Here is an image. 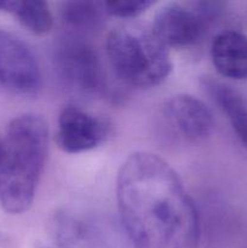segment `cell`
I'll use <instances>...</instances> for the list:
<instances>
[{
	"label": "cell",
	"mask_w": 247,
	"mask_h": 248,
	"mask_svg": "<svg viewBox=\"0 0 247 248\" xmlns=\"http://www.w3.org/2000/svg\"><path fill=\"white\" fill-rule=\"evenodd\" d=\"M154 1L150 0H111L103 1L104 11L107 16L118 18H135L147 11Z\"/></svg>",
	"instance_id": "obj_14"
},
{
	"label": "cell",
	"mask_w": 247,
	"mask_h": 248,
	"mask_svg": "<svg viewBox=\"0 0 247 248\" xmlns=\"http://www.w3.org/2000/svg\"><path fill=\"white\" fill-rule=\"evenodd\" d=\"M191 4H169L155 15L152 29L167 47H189L203 38L208 28Z\"/></svg>",
	"instance_id": "obj_8"
},
{
	"label": "cell",
	"mask_w": 247,
	"mask_h": 248,
	"mask_svg": "<svg viewBox=\"0 0 247 248\" xmlns=\"http://www.w3.org/2000/svg\"><path fill=\"white\" fill-rule=\"evenodd\" d=\"M116 203L136 248H198L200 218L176 170L150 152H135L116 176Z\"/></svg>",
	"instance_id": "obj_1"
},
{
	"label": "cell",
	"mask_w": 247,
	"mask_h": 248,
	"mask_svg": "<svg viewBox=\"0 0 247 248\" xmlns=\"http://www.w3.org/2000/svg\"><path fill=\"white\" fill-rule=\"evenodd\" d=\"M55 67L63 84L85 96H102L108 90L103 63L84 36L68 34L55 48Z\"/></svg>",
	"instance_id": "obj_4"
},
{
	"label": "cell",
	"mask_w": 247,
	"mask_h": 248,
	"mask_svg": "<svg viewBox=\"0 0 247 248\" xmlns=\"http://www.w3.org/2000/svg\"><path fill=\"white\" fill-rule=\"evenodd\" d=\"M106 53L116 77L128 86H157L172 70L169 47L157 38L152 27H116L107 36Z\"/></svg>",
	"instance_id": "obj_3"
},
{
	"label": "cell",
	"mask_w": 247,
	"mask_h": 248,
	"mask_svg": "<svg viewBox=\"0 0 247 248\" xmlns=\"http://www.w3.org/2000/svg\"><path fill=\"white\" fill-rule=\"evenodd\" d=\"M201 85L228 119L237 140L247 149L246 99L232 86L213 78H202Z\"/></svg>",
	"instance_id": "obj_10"
},
{
	"label": "cell",
	"mask_w": 247,
	"mask_h": 248,
	"mask_svg": "<svg viewBox=\"0 0 247 248\" xmlns=\"http://www.w3.org/2000/svg\"><path fill=\"white\" fill-rule=\"evenodd\" d=\"M0 142H1V140H0Z\"/></svg>",
	"instance_id": "obj_15"
},
{
	"label": "cell",
	"mask_w": 247,
	"mask_h": 248,
	"mask_svg": "<svg viewBox=\"0 0 247 248\" xmlns=\"http://www.w3.org/2000/svg\"><path fill=\"white\" fill-rule=\"evenodd\" d=\"M110 133L108 121L77 106H67L57 120L56 142L68 154H80L99 147Z\"/></svg>",
	"instance_id": "obj_6"
},
{
	"label": "cell",
	"mask_w": 247,
	"mask_h": 248,
	"mask_svg": "<svg viewBox=\"0 0 247 248\" xmlns=\"http://www.w3.org/2000/svg\"><path fill=\"white\" fill-rule=\"evenodd\" d=\"M162 118L177 137L188 143L203 142L215 128L210 108L190 94H176L167 99L162 106Z\"/></svg>",
	"instance_id": "obj_7"
},
{
	"label": "cell",
	"mask_w": 247,
	"mask_h": 248,
	"mask_svg": "<svg viewBox=\"0 0 247 248\" xmlns=\"http://www.w3.org/2000/svg\"><path fill=\"white\" fill-rule=\"evenodd\" d=\"M48 152V128L41 116L23 114L0 142V206L9 215L31 207Z\"/></svg>",
	"instance_id": "obj_2"
},
{
	"label": "cell",
	"mask_w": 247,
	"mask_h": 248,
	"mask_svg": "<svg viewBox=\"0 0 247 248\" xmlns=\"http://www.w3.org/2000/svg\"><path fill=\"white\" fill-rule=\"evenodd\" d=\"M0 10L14 15L31 33L43 35L53 26V16L47 2L40 0H0Z\"/></svg>",
	"instance_id": "obj_12"
},
{
	"label": "cell",
	"mask_w": 247,
	"mask_h": 248,
	"mask_svg": "<svg viewBox=\"0 0 247 248\" xmlns=\"http://www.w3.org/2000/svg\"><path fill=\"white\" fill-rule=\"evenodd\" d=\"M106 16L103 1H67L61 7V19L68 34L79 36L101 29Z\"/></svg>",
	"instance_id": "obj_11"
},
{
	"label": "cell",
	"mask_w": 247,
	"mask_h": 248,
	"mask_svg": "<svg viewBox=\"0 0 247 248\" xmlns=\"http://www.w3.org/2000/svg\"><path fill=\"white\" fill-rule=\"evenodd\" d=\"M46 229L53 244L58 248H74L84 239L85 235L82 223L63 210L51 213Z\"/></svg>",
	"instance_id": "obj_13"
},
{
	"label": "cell",
	"mask_w": 247,
	"mask_h": 248,
	"mask_svg": "<svg viewBox=\"0 0 247 248\" xmlns=\"http://www.w3.org/2000/svg\"><path fill=\"white\" fill-rule=\"evenodd\" d=\"M43 85L40 63L19 36L0 29V87L19 96H34Z\"/></svg>",
	"instance_id": "obj_5"
},
{
	"label": "cell",
	"mask_w": 247,
	"mask_h": 248,
	"mask_svg": "<svg viewBox=\"0 0 247 248\" xmlns=\"http://www.w3.org/2000/svg\"><path fill=\"white\" fill-rule=\"evenodd\" d=\"M211 60L222 77L232 80H247V36L227 29L213 38Z\"/></svg>",
	"instance_id": "obj_9"
}]
</instances>
